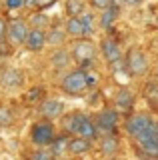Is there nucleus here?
I'll use <instances>...</instances> for the list:
<instances>
[{"label": "nucleus", "instance_id": "4", "mask_svg": "<svg viewBox=\"0 0 158 160\" xmlns=\"http://www.w3.org/2000/svg\"><path fill=\"white\" fill-rule=\"evenodd\" d=\"M56 138V134H54V124L52 120H46L44 118L42 122H36L32 124V130H30V140L36 146H50V142Z\"/></svg>", "mask_w": 158, "mask_h": 160}, {"label": "nucleus", "instance_id": "14", "mask_svg": "<svg viewBox=\"0 0 158 160\" xmlns=\"http://www.w3.org/2000/svg\"><path fill=\"white\" fill-rule=\"evenodd\" d=\"M92 150V140L84 138V136H74L70 138V146H68V152L72 156H84Z\"/></svg>", "mask_w": 158, "mask_h": 160}, {"label": "nucleus", "instance_id": "7", "mask_svg": "<svg viewBox=\"0 0 158 160\" xmlns=\"http://www.w3.org/2000/svg\"><path fill=\"white\" fill-rule=\"evenodd\" d=\"M26 36H28V26H26V22H24V20H20V18L8 20L6 38H8V42H10L14 48H16V46H22L24 40H26Z\"/></svg>", "mask_w": 158, "mask_h": 160}, {"label": "nucleus", "instance_id": "2", "mask_svg": "<svg viewBox=\"0 0 158 160\" xmlns=\"http://www.w3.org/2000/svg\"><path fill=\"white\" fill-rule=\"evenodd\" d=\"M60 90L70 96H80L88 90V70H72L60 80Z\"/></svg>", "mask_w": 158, "mask_h": 160}, {"label": "nucleus", "instance_id": "27", "mask_svg": "<svg viewBox=\"0 0 158 160\" xmlns=\"http://www.w3.org/2000/svg\"><path fill=\"white\" fill-rule=\"evenodd\" d=\"M28 158H32V160H50V158H54V154H52L50 148H46V150H32Z\"/></svg>", "mask_w": 158, "mask_h": 160}, {"label": "nucleus", "instance_id": "3", "mask_svg": "<svg viewBox=\"0 0 158 160\" xmlns=\"http://www.w3.org/2000/svg\"><path fill=\"white\" fill-rule=\"evenodd\" d=\"M134 142L138 144V148L142 150V156L158 158V124L152 120L150 126L144 128L140 134L134 136Z\"/></svg>", "mask_w": 158, "mask_h": 160}, {"label": "nucleus", "instance_id": "22", "mask_svg": "<svg viewBox=\"0 0 158 160\" xmlns=\"http://www.w3.org/2000/svg\"><path fill=\"white\" fill-rule=\"evenodd\" d=\"M144 96L148 100V104H150L152 108H156L158 110V82H148L146 84V88H144Z\"/></svg>", "mask_w": 158, "mask_h": 160}, {"label": "nucleus", "instance_id": "6", "mask_svg": "<svg viewBox=\"0 0 158 160\" xmlns=\"http://www.w3.org/2000/svg\"><path fill=\"white\" fill-rule=\"evenodd\" d=\"M118 120H120V112L116 108H104L98 112L96 116V128L98 134L104 132V134H112L118 126Z\"/></svg>", "mask_w": 158, "mask_h": 160}, {"label": "nucleus", "instance_id": "13", "mask_svg": "<svg viewBox=\"0 0 158 160\" xmlns=\"http://www.w3.org/2000/svg\"><path fill=\"white\" fill-rule=\"evenodd\" d=\"M134 102H136V98H134V92L132 90H128V88H120L116 92V98H114V104H116V110L118 112H130L132 108H134Z\"/></svg>", "mask_w": 158, "mask_h": 160}, {"label": "nucleus", "instance_id": "19", "mask_svg": "<svg viewBox=\"0 0 158 160\" xmlns=\"http://www.w3.org/2000/svg\"><path fill=\"white\" fill-rule=\"evenodd\" d=\"M116 18H118V8L112 4L110 8L102 10V16H100V20H98V24H100V28L108 30V28H112V24L116 22Z\"/></svg>", "mask_w": 158, "mask_h": 160}, {"label": "nucleus", "instance_id": "32", "mask_svg": "<svg viewBox=\"0 0 158 160\" xmlns=\"http://www.w3.org/2000/svg\"><path fill=\"white\" fill-rule=\"evenodd\" d=\"M56 4V0H36V10H48L50 6H54Z\"/></svg>", "mask_w": 158, "mask_h": 160}, {"label": "nucleus", "instance_id": "8", "mask_svg": "<svg viewBox=\"0 0 158 160\" xmlns=\"http://www.w3.org/2000/svg\"><path fill=\"white\" fill-rule=\"evenodd\" d=\"M38 114L46 120H56L64 114V104L54 98H44L40 102V106H38Z\"/></svg>", "mask_w": 158, "mask_h": 160}, {"label": "nucleus", "instance_id": "38", "mask_svg": "<svg viewBox=\"0 0 158 160\" xmlns=\"http://www.w3.org/2000/svg\"><path fill=\"white\" fill-rule=\"evenodd\" d=\"M0 58H2V54H0Z\"/></svg>", "mask_w": 158, "mask_h": 160}, {"label": "nucleus", "instance_id": "35", "mask_svg": "<svg viewBox=\"0 0 158 160\" xmlns=\"http://www.w3.org/2000/svg\"><path fill=\"white\" fill-rule=\"evenodd\" d=\"M124 4H126V6H130V8H136V6H140V4H142V0H124Z\"/></svg>", "mask_w": 158, "mask_h": 160}, {"label": "nucleus", "instance_id": "31", "mask_svg": "<svg viewBox=\"0 0 158 160\" xmlns=\"http://www.w3.org/2000/svg\"><path fill=\"white\" fill-rule=\"evenodd\" d=\"M26 4H24V0H6V8L8 10H22Z\"/></svg>", "mask_w": 158, "mask_h": 160}, {"label": "nucleus", "instance_id": "15", "mask_svg": "<svg viewBox=\"0 0 158 160\" xmlns=\"http://www.w3.org/2000/svg\"><path fill=\"white\" fill-rule=\"evenodd\" d=\"M118 150H120V140L114 132L112 134H104V136L100 138V152L104 154V156H116Z\"/></svg>", "mask_w": 158, "mask_h": 160}, {"label": "nucleus", "instance_id": "12", "mask_svg": "<svg viewBox=\"0 0 158 160\" xmlns=\"http://www.w3.org/2000/svg\"><path fill=\"white\" fill-rule=\"evenodd\" d=\"M0 84L4 88H18L24 84V74L18 68H4L0 72Z\"/></svg>", "mask_w": 158, "mask_h": 160}, {"label": "nucleus", "instance_id": "36", "mask_svg": "<svg viewBox=\"0 0 158 160\" xmlns=\"http://www.w3.org/2000/svg\"><path fill=\"white\" fill-rule=\"evenodd\" d=\"M24 4H26L28 8H36V0H24Z\"/></svg>", "mask_w": 158, "mask_h": 160}, {"label": "nucleus", "instance_id": "34", "mask_svg": "<svg viewBox=\"0 0 158 160\" xmlns=\"http://www.w3.org/2000/svg\"><path fill=\"white\" fill-rule=\"evenodd\" d=\"M6 28H8V22L4 18H0V38H6Z\"/></svg>", "mask_w": 158, "mask_h": 160}, {"label": "nucleus", "instance_id": "28", "mask_svg": "<svg viewBox=\"0 0 158 160\" xmlns=\"http://www.w3.org/2000/svg\"><path fill=\"white\" fill-rule=\"evenodd\" d=\"M112 4H114V0H90V8L92 10H98V12L110 8Z\"/></svg>", "mask_w": 158, "mask_h": 160}, {"label": "nucleus", "instance_id": "5", "mask_svg": "<svg viewBox=\"0 0 158 160\" xmlns=\"http://www.w3.org/2000/svg\"><path fill=\"white\" fill-rule=\"evenodd\" d=\"M126 66H128V72H130L132 76H144L148 72L150 62H148V56L142 50L132 48L130 52L126 54Z\"/></svg>", "mask_w": 158, "mask_h": 160}, {"label": "nucleus", "instance_id": "17", "mask_svg": "<svg viewBox=\"0 0 158 160\" xmlns=\"http://www.w3.org/2000/svg\"><path fill=\"white\" fill-rule=\"evenodd\" d=\"M66 34H68V36H72V38L86 36L84 24H82V18L80 16H68V20H66Z\"/></svg>", "mask_w": 158, "mask_h": 160}, {"label": "nucleus", "instance_id": "37", "mask_svg": "<svg viewBox=\"0 0 158 160\" xmlns=\"http://www.w3.org/2000/svg\"><path fill=\"white\" fill-rule=\"evenodd\" d=\"M154 72H156V76H158V66H156V68H154Z\"/></svg>", "mask_w": 158, "mask_h": 160}, {"label": "nucleus", "instance_id": "11", "mask_svg": "<svg viewBox=\"0 0 158 160\" xmlns=\"http://www.w3.org/2000/svg\"><path fill=\"white\" fill-rule=\"evenodd\" d=\"M100 54L104 56V60L108 64L116 62V60L122 58V50H120V44L116 42L114 38H104L100 42Z\"/></svg>", "mask_w": 158, "mask_h": 160}, {"label": "nucleus", "instance_id": "16", "mask_svg": "<svg viewBox=\"0 0 158 160\" xmlns=\"http://www.w3.org/2000/svg\"><path fill=\"white\" fill-rule=\"evenodd\" d=\"M82 118H84V112H72V114H66V116L62 118V130H64L66 134H72V136H76L78 126H80Z\"/></svg>", "mask_w": 158, "mask_h": 160}, {"label": "nucleus", "instance_id": "33", "mask_svg": "<svg viewBox=\"0 0 158 160\" xmlns=\"http://www.w3.org/2000/svg\"><path fill=\"white\" fill-rule=\"evenodd\" d=\"M94 86H98V74L88 72V88H94Z\"/></svg>", "mask_w": 158, "mask_h": 160}, {"label": "nucleus", "instance_id": "29", "mask_svg": "<svg viewBox=\"0 0 158 160\" xmlns=\"http://www.w3.org/2000/svg\"><path fill=\"white\" fill-rule=\"evenodd\" d=\"M42 96H44V90H42V88H38V86H36V88H32L30 92L26 94L28 102H36V100H40Z\"/></svg>", "mask_w": 158, "mask_h": 160}, {"label": "nucleus", "instance_id": "20", "mask_svg": "<svg viewBox=\"0 0 158 160\" xmlns=\"http://www.w3.org/2000/svg\"><path fill=\"white\" fill-rule=\"evenodd\" d=\"M70 58H72V52H70V50L58 48L56 52L52 54L50 62H52V66H54V68H64V66H68V62H70Z\"/></svg>", "mask_w": 158, "mask_h": 160}, {"label": "nucleus", "instance_id": "9", "mask_svg": "<svg viewBox=\"0 0 158 160\" xmlns=\"http://www.w3.org/2000/svg\"><path fill=\"white\" fill-rule=\"evenodd\" d=\"M150 124H152V118L148 116V114H132V116H128V118H126L124 128H126L128 136L134 138L136 134H140L142 130L148 128Z\"/></svg>", "mask_w": 158, "mask_h": 160}, {"label": "nucleus", "instance_id": "1", "mask_svg": "<svg viewBox=\"0 0 158 160\" xmlns=\"http://www.w3.org/2000/svg\"><path fill=\"white\" fill-rule=\"evenodd\" d=\"M72 52V58L80 64L82 70H90L92 62L96 58V44L92 40H88V36H82V38H74V44L70 48Z\"/></svg>", "mask_w": 158, "mask_h": 160}, {"label": "nucleus", "instance_id": "21", "mask_svg": "<svg viewBox=\"0 0 158 160\" xmlns=\"http://www.w3.org/2000/svg\"><path fill=\"white\" fill-rule=\"evenodd\" d=\"M66 28H60V26H52L48 28V34H46V40L48 44H52V46H60L64 42V36H66Z\"/></svg>", "mask_w": 158, "mask_h": 160}, {"label": "nucleus", "instance_id": "30", "mask_svg": "<svg viewBox=\"0 0 158 160\" xmlns=\"http://www.w3.org/2000/svg\"><path fill=\"white\" fill-rule=\"evenodd\" d=\"M12 44L8 42V38H0V54L2 56H8V54H12Z\"/></svg>", "mask_w": 158, "mask_h": 160}, {"label": "nucleus", "instance_id": "24", "mask_svg": "<svg viewBox=\"0 0 158 160\" xmlns=\"http://www.w3.org/2000/svg\"><path fill=\"white\" fill-rule=\"evenodd\" d=\"M80 18H82V24H84L86 36H92V34H94V28H96V18H94V14H92V12H84Z\"/></svg>", "mask_w": 158, "mask_h": 160}, {"label": "nucleus", "instance_id": "23", "mask_svg": "<svg viewBox=\"0 0 158 160\" xmlns=\"http://www.w3.org/2000/svg\"><path fill=\"white\" fill-rule=\"evenodd\" d=\"M66 14L68 16H82L84 14V0H66Z\"/></svg>", "mask_w": 158, "mask_h": 160}, {"label": "nucleus", "instance_id": "18", "mask_svg": "<svg viewBox=\"0 0 158 160\" xmlns=\"http://www.w3.org/2000/svg\"><path fill=\"white\" fill-rule=\"evenodd\" d=\"M68 146H70V138H68L66 134H62V136H56V138H54L48 148L52 150L54 158H58V156H64V152L68 150Z\"/></svg>", "mask_w": 158, "mask_h": 160}, {"label": "nucleus", "instance_id": "26", "mask_svg": "<svg viewBox=\"0 0 158 160\" xmlns=\"http://www.w3.org/2000/svg\"><path fill=\"white\" fill-rule=\"evenodd\" d=\"M14 122V112L8 106H0V128H6Z\"/></svg>", "mask_w": 158, "mask_h": 160}, {"label": "nucleus", "instance_id": "25", "mask_svg": "<svg viewBox=\"0 0 158 160\" xmlns=\"http://www.w3.org/2000/svg\"><path fill=\"white\" fill-rule=\"evenodd\" d=\"M30 22H32L34 28H42V30L50 28V20H48V18L42 14V10H40V12H34V14H32V16H30Z\"/></svg>", "mask_w": 158, "mask_h": 160}, {"label": "nucleus", "instance_id": "10", "mask_svg": "<svg viewBox=\"0 0 158 160\" xmlns=\"http://www.w3.org/2000/svg\"><path fill=\"white\" fill-rule=\"evenodd\" d=\"M46 32H44L42 28H30L28 30V36L26 40H24V46H26V50H30V52H40V50L46 46Z\"/></svg>", "mask_w": 158, "mask_h": 160}]
</instances>
